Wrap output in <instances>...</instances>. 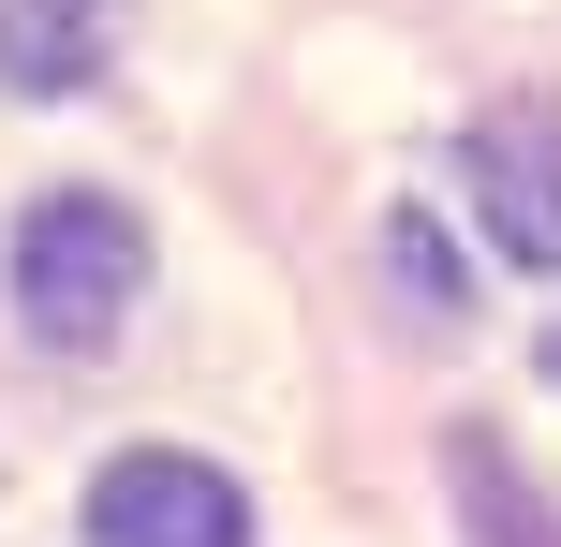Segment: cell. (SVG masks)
<instances>
[{"instance_id": "5", "label": "cell", "mask_w": 561, "mask_h": 547, "mask_svg": "<svg viewBox=\"0 0 561 547\" xmlns=\"http://www.w3.org/2000/svg\"><path fill=\"white\" fill-rule=\"evenodd\" d=\"M444 474H458V518H473V547H561V503H547L488 430H458V444H444Z\"/></svg>"}, {"instance_id": "6", "label": "cell", "mask_w": 561, "mask_h": 547, "mask_svg": "<svg viewBox=\"0 0 561 547\" xmlns=\"http://www.w3.org/2000/svg\"><path fill=\"white\" fill-rule=\"evenodd\" d=\"M385 266L428 296V311H458V252H444V223H428V207H399V223H385Z\"/></svg>"}, {"instance_id": "3", "label": "cell", "mask_w": 561, "mask_h": 547, "mask_svg": "<svg viewBox=\"0 0 561 547\" xmlns=\"http://www.w3.org/2000/svg\"><path fill=\"white\" fill-rule=\"evenodd\" d=\"M458 178H473V207H488V252L561 282V104H488L473 134H458Z\"/></svg>"}, {"instance_id": "7", "label": "cell", "mask_w": 561, "mask_h": 547, "mask_svg": "<svg viewBox=\"0 0 561 547\" xmlns=\"http://www.w3.org/2000/svg\"><path fill=\"white\" fill-rule=\"evenodd\" d=\"M547 385H561V341H547Z\"/></svg>"}, {"instance_id": "4", "label": "cell", "mask_w": 561, "mask_h": 547, "mask_svg": "<svg viewBox=\"0 0 561 547\" xmlns=\"http://www.w3.org/2000/svg\"><path fill=\"white\" fill-rule=\"evenodd\" d=\"M104 45H118V0H0V89H30V104L89 89Z\"/></svg>"}, {"instance_id": "2", "label": "cell", "mask_w": 561, "mask_h": 547, "mask_svg": "<svg viewBox=\"0 0 561 547\" xmlns=\"http://www.w3.org/2000/svg\"><path fill=\"white\" fill-rule=\"evenodd\" d=\"M89 547H252V489L178 444H118L89 474Z\"/></svg>"}, {"instance_id": "1", "label": "cell", "mask_w": 561, "mask_h": 547, "mask_svg": "<svg viewBox=\"0 0 561 547\" xmlns=\"http://www.w3.org/2000/svg\"><path fill=\"white\" fill-rule=\"evenodd\" d=\"M0 282H15V326L45 355H104L118 311H134V282H148V237H134L118 193H30Z\"/></svg>"}]
</instances>
